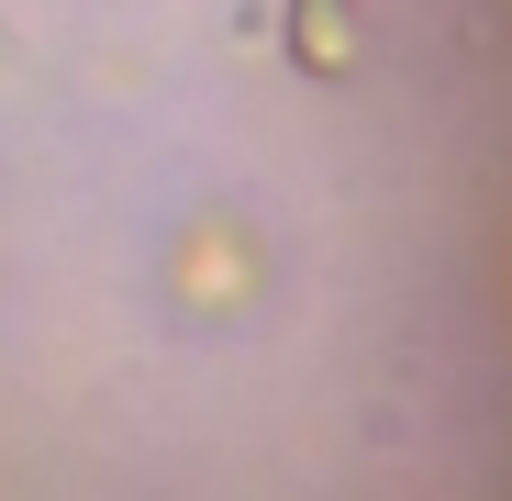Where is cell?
I'll use <instances>...</instances> for the list:
<instances>
[{
    "label": "cell",
    "instance_id": "1",
    "mask_svg": "<svg viewBox=\"0 0 512 501\" xmlns=\"http://www.w3.org/2000/svg\"><path fill=\"white\" fill-rule=\"evenodd\" d=\"M0 67H23V45H12V23H0Z\"/></svg>",
    "mask_w": 512,
    "mask_h": 501
}]
</instances>
